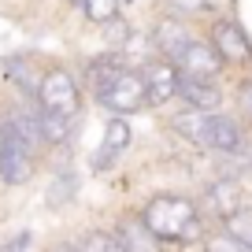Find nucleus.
<instances>
[{"mask_svg": "<svg viewBox=\"0 0 252 252\" xmlns=\"http://www.w3.org/2000/svg\"><path fill=\"white\" fill-rule=\"evenodd\" d=\"M208 115L212 111H200V108H189V111H182V115H174L171 119V126L178 130L186 141H193V145H200L204 149V130H208Z\"/></svg>", "mask_w": 252, "mask_h": 252, "instance_id": "a211bd4d", "label": "nucleus"}, {"mask_svg": "<svg viewBox=\"0 0 252 252\" xmlns=\"http://www.w3.org/2000/svg\"><path fill=\"white\" fill-rule=\"evenodd\" d=\"M78 197V174L74 171H56L52 178H48V189H45V200L48 208H63V204H71V200Z\"/></svg>", "mask_w": 252, "mask_h": 252, "instance_id": "f3484780", "label": "nucleus"}, {"mask_svg": "<svg viewBox=\"0 0 252 252\" xmlns=\"http://www.w3.org/2000/svg\"><path fill=\"white\" fill-rule=\"evenodd\" d=\"M33 104L45 111H60V115H78L82 111V93L78 82L67 67H48L41 71L37 89H33Z\"/></svg>", "mask_w": 252, "mask_h": 252, "instance_id": "7ed1b4c3", "label": "nucleus"}, {"mask_svg": "<svg viewBox=\"0 0 252 252\" xmlns=\"http://www.w3.org/2000/svg\"><path fill=\"white\" fill-rule=\"evenodd\" d=\"M0 149H4V126H0Z\"/></svg>", "mask_w": 252, "mask_h": 252, "instance_id": "393cba45", "label": "nucleus"}, {"mask_svg": "<svg viewBox=\"0 0 252 252\" xmlns=\"http://www.w3.org/2000/svg\"><path fill=\"white\" fill-rule=\"evenodd\" d=\"M37 123H41V134H45V149L67 145L74 137V130H82L78 115H60V111H45V108H37Z\"/></svg>", "mask_w": 252, "mask_h": 252, "instance_id": "ddd939ff", "label": "nucleus"}, {"mask_svg": "<svg viewBox=\"0 0 252 252\" xmlns=\"http://www.w3.org/2000/svg\"><path fill=\"white\" fill-rule=\"evenodd\" d=\"M115 241L123 252H149V249H159V241L152 237V230L145 226L141 219H123L115 230Z\"/></svg>", "mask_w": 252, "mask_h": 252, "instance_id": "2eb2a0df", "label": "nucleus"}, {"mask_svg": "<svg viewBox=\"0 0 252 252\" xmlns=\"http://www.w3.org/2000/svg\"><path fill=\"white\" fill-rule=\"evenodd\" d=\"M141 222L152 230L159 245H189L200 241L204 226H200V212L189 197H178V193H159L145 204Z\"/></svg>", "mask_w": 252, "mask_h": 252, "instance_id": "f257e3e1", "label": "nucleus"}, {"mask_svg": "<svg viewBox=\"0 0 252 252\" xmlns=\"http://www.w3.org/2000/svg\"><path fill=\"white\" fill-rule=\"evenodd\" d=\"M145 74V93H149V108H163L178 93V67L171 60H152L141 67Z\"/></svg>", "mask_w": 252, "mask_h": 252, "instance_id": "423d86ee", "label": "nucleus"}, {"mask_svg": "<svg viewBox=\"0 0 252 252\" xmlns=\"http://www.w3.org/2000/svg\"><path fill=\"white\" fill-rule=\"evenodd\" d=\"M189 41H193L189 26L182 23V19H174V15L159 19L156 30H152V45H156V52H163V60H171V63H174V56H178Z\"/></svg>", "mask_w": 252, "mask_h": 252, "instance_id": "f8f14e48", "label": "nucleus"}, {"mask_svg": "<svg viewBox=\"0 0 252 252\" xmlns=\"http://www.w3.org/2000/svg\"><path fill=\"white\" fill-rule=\"evenodd\" d=\"M237 100H241V111L252 115V82H245V86L237 89Z\"/></svg>", "mask_w": 252, "mask_h": 252, "instance_id": "5701e85b", "label": "nucleus"}, {"mask_svg": "<svg viewBox=\"0 0 252 252\" xmlns=\"http://www.w3.org/2000/svg\"><path fill=\"white\" fill-rule=\"evenodd\" d=\"M212 45L226 63H252V45L245 37L241 23H234V19H219L212 26Z\"/></svg>", "mask_w": 252, "mask_h": 252, "instance_id": "0eeeda50", "label": "nucleus"}, {"mask_svg": "<svg viewBox=\"0 0 252 252\" xmlns=\"http://www.w3.org/2000/svg\"><path fill=\"white\" fill-rule=\"evenodd\" d=\"M249 249H252V245H249Z\"/></svg>", "mask_w": 252, "mask_h": 252, "instance_id": "bb28decb", "label": "nucleus"}, {"mask_svg": "<svg viewBox=\"0 0 252 252\" xmlns=\"http://www.w3.org/2000/svg\"><path fill=\"white\" fill-rule=\"evenodd\" d=\"M82 8H86V19H89V23L100 26V23H108V19L119 15V0H86Z\"/></svg>", "mask_w": 252, "mask_h": 252, "instance_id": "412c9836", "label": "nucleus"}, {"mask_svg": "<svg viewBox=\"0 0 252 252\" xmlns=\"http://www.w3.org/2000/svg\"><path fill=\"white\" fill-rule=\"evenodd\" d=\"M130 123H126L123 115H115V119H108V126H104V141H100V149L93 152V171H108L111 163H115V156L119 152H126L130 149Z\"/></svg>", "mask_w": 252, "mask_h": 252, "instance_id": "6e6552de", "label": "nucleus"}, {"mask_svg": "<svg viewBox=\"0 0 252 252\" xmlns=\"http://www.w3.org/2000/svg\"><path fill=\"white\" fill-rule=\"evenodd\" d=\"M74 4H86V0H74Z\"/></svg>", "mask_w": 252, "mask_h": 252, "instance_id": "a878e982", "label": "nucleus"}, {"mask_svg": "<svg viewBox=\"0 0 252 252\" xmlns=\"http://www.w3.org/2000/svg\"><path fill=\"white\" fill-rule=\"evenodd\" d=\"M96 100H100V108L115 111V115H134V111L149 108L141 67H126V63L115 67V71L96 86Z\"/></svg>", "mask_w": 252, "mask_h": 252, "instance_id": "f03ea898", "label": "nucleus"}, {"mask_svg": "<svg viewBox=\"0 0 252 252\" xmlns=\"http://www.w3.org/2000/svg\"><path fill=\"white\" fill-rule=\"evenodd\" d=\"M204 200H208V212L219 215V219H226L230 212H237L241 208V186H237L234 178H215L212 186L204 189Z\"/></svg>", "mask_w": 252, "mask_h": 252, "instance_id": "4468645a", "label": "nucleus"}, {"mask_svg": "<svg viewBox=\"0 0 252 252\" xmlns=\"http://www.w3.org/2000/svg\"><path fill=\"white\" fill-rule=\"evenodd\" d=\"M74 249H82V252H108V249H119L115 230H93V234L78 237V245H74Z\"/></svg>", "mask_w": 252, "mask_h": 252, "instance_id": "aec40b11", "label": "nucleus"}, {"mask_svg": "<svg viewBox=\"0 0 252 252\" xmlns=\"http://www.w3.org/2000/svg\"><path fill=\"white\" fill-rule=\"evenodd\" d=\"M189 108H200V111H219L222 93L215 86V78H193V74H178V93Z\"/></svg>", "mask_w": 252, "mask_h": 252, "instance_id": "9d476101", "label": "nucleus"}, {"mask_svg": "<svg viewBox=\"0 0 252 252\" xmlns=\"http://www.w3.org/2000/svg\"><path fill=\"white\" fill-rule=\"evenodd\" d=\"M33 178V152L4 130V149H0V182L4 186H26Z\"/></svg>", "mask_w": 252, "mask_h": 252, "instance_id": "39448f33", "label": "nucleus"}, {"mask_svg": "<svg viewBox=\"0 0 252 252\" xmlns=\"http://www.w3.org/2000/svg\"><path fill=\"white\" fill-rule=\"evenodd\" d=\"M8 249L15 252V249H30V234H19V237H11L8 241Z\"/></svg>", "mask_w": 252, "mask_h": 252, "instance_id": "b1692460", "label": "nucleus"}, {"mask_svg": "<svg viewBox=\"0 0 252 252\" xmlns=\"http://www.w3.org/2000/svg\"><path fill=\"white\" fill-rule=\"evenodd\" d=\"M4 130L8 134H15L19 141L26 145V149L37 156L41 149H45V134H41V123H37V111H30V108H11L8 111V119H4Z\"/></svg>", "mask_w": 252, "mask_h": 252, "instance_id": "9b49d317", "label": "nucleus"}, {"mask_svg": "<svg viewBox=\"0 0 252 252\" xmlns=\"http://www.w3.org/2000/svg\"><path fill=\"white\" fill-rule=\"evenodd\" d=\"M174 67H178V74H193V78H219V71L226 67V60L215 52L212 41L193 37L178 56H174Z\"/></svg>", "mask_w": 252, "mask_h": 252, "instance_id": "20e7f679", "label": "nucleus"}, {"mask_svg": "<svg viewBox=\"0 0 252 252\" xmlns=\"http://www.w3.org/2000/svg\"><path fill=\"white\" fill-rule=\"evenodd\" d=\"M222 226H226V234H234L237 241L249 249V245H252V208L241 204L237 212H230L226 219H222Z\"/></svg>", "mask_w": 252, "mask_h": 252, "instance_id": "6ab92c4d", "label": "nucleus"}, {"mask_svg": "<svg viewBox=\"0 0 252 252\" xmlns=\"http://www.w3.org/2000/svg\"><path fill=\"white\" fill-rule=\"evenodd\" d=\"M208 249H215V252H222V249H230V252H245V245L237 241L234 234H226V230H222L219 237H208Z\"/></svg>", "mask_w": 252, "mask_h": 252, "instance_id": "4be33fe9", "label": "nucleus"}, {"mask_svg": "<svg viewBox=\"0 0 252 252\" xmlns=\"http://www.w3.org/2000/svg\"><path fill=\"white\" fill-rule=\"evenodd\" d=\"M4 78H8L11 86H19L23 93H30V96H33L41 71L33 67V60H30L26 52H19V56H8V60H4Z\"/></svg>", "mask_w": 252, "mask_h": 252, "instance_id": "dca6fc26", "label": "nucleus"}, {"mask_svg": "<svg viewBox=\"0 0 252 252\" xmlns=\"http://www.w3.org/2000/svg\"><path fill=\"white\" fill-rule=\"evenodd\" d=\"M241 145H245L241 126H237L230 115L212 111V115H208V130H204V149H212V152H241Z\"/></svg>", "mask_w": 252, "mask_h": 252, "instance_id": "1a4fd4ad", "label": "nucleus"}]
</instances>
